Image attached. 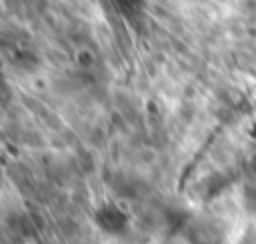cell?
<instances>
[{
	"label": "cell",
	"instance_id": "obj_1",
	"mask_svg": "<svg viewBox=\"0 0 256 244\" xmlns=\"http://www.w3.org/2000/svg\"><path fill=\"white\" fill-rule=\"evenodd\" d=\"M250 168H252V172L256 174V156H254V158L250 160Z\"/></svg>",
	"mask_w": 256,
	"mask_h": 244
}]
</instances>
